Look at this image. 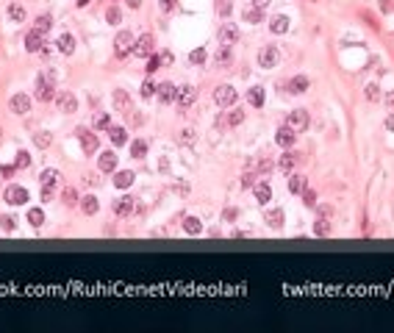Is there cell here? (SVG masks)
I'll use <instances>...</instances> for the list:
<instances>
[{
  "label": "cell",
  "mask_w": 394,
  "mask_h": 333,
  "mask_svg": "<svg viewBox=\"0 0 394 333\" xmlns=\"http://www.w3.org/2000/svg\"><path fill=\"white\" fill-rule=\"evenodd\" d=\"M197 100V89L192 84H183L178 86V92H175V103L178 106H192V103Z\"/></svg>",
  "instance_id": "12"
},
{
  "label": "cell",
  "mask_w": 394,
  "mask_h": 333,
  "mask_svg": "<svg viewBox=\"0 0 394 333\" xmlns=\"http://www.w3.org/2000/svg\"><path fill=\"white\" fill-rule=\"evenodd\" d=\"M239 42V28L233 25V22H222L219 25V44H225V47H231V44Z\"/></svg>",
  "instance_id": "9"
},
{
  "label": "cell",
  "mask_w": 394,
  "mask_h": 333,
  "mask_svg": "<svg viewBox=\"0 0 394 333\" xmlns=\"http://www.w3.org/2000/svg\"><path fill=\"white\" fill-rule=\"evenodd\" d=\"M25 50L28 53H44L47 50V44H44V36L36 34V31H31V34L25 36Z\"/></svg>",
  "instance_id": "15"
},
{
  "label": "cell",
  "mask_w": 394,
  "mask_h": 333,
  "mask_svg": "<svg viewBox=\"0 0 394 333\" xmlns=\"http://www.w3.org/2000/svg\"><path fill=\"white\" fill-rule=\"evenodd\" d=\"M286 125H289L294 133H300V131L308 128V111L306 109H297V111H291L289 114V120H286Z\"/></svg>",
  "instance_id": "7"
},
{
  "label": "cell",
  "mask_w": 394,
  "mask_h": 333,
  "mask_svg": "<svg viewBox=\"0 0 394 333\" xmlns=\"http://www.w3.org/2000/svg\"><path fill=\"white\" fill-rule=\"evenodd\" d=\"M125 3H128L131 9H139V6H142V0H125Z\"/></svg>",
  "instance_id": "62"
},
{
  "label": "cell",
  "mask_w": 394,
  "mask_h": 333,
  "mask_svg": "<svg viewBox=\"0 0 394 333\" xmlns=\"http://www.w3.org/2000/svg\"><path fill=\"white\" fill-rule=\"evenodd\" d=\"M294 164H297V153H283L281 161H278V170H281V172H291V170H294Z\"/></svg>",
  "instance_id": "29"
},
{
  "label": "cell",
  "mask_w": 394,
  "mask_h": 333,
  "mask_svg": "<svg viewBox=\"0 0 394 333\" xmlns=\"http://www.w3.org/2000/svg\"><path fill=\"white\" fill-rule=\"evenodd\" d=\"M61 178V172L59 170H53V167H47V170L39 172V186H56Z\"/></svg>",
  "instance_id": "21"
},
{
  "label": "cell",
  "mask_w": 394,
  "mask_h": 333,
  "mask_svg": "<svg viewBox=\"0 0 394 333\" xmlns=\"http://www.w3.org/2000/svg\"><path fill=\"white\" fill-rule=\"evenodd\" d=\"M14 170H17V167H0V175H3V178H11Z\"/></svg>",
  "instance_id": "56"
},
{
  "label": "cell",
  "mask_w": 394,
  "mask_h": 333,
  "mask_svg": "<svg viewBox=\"0 0 394 333\" xmlns=\"http://www.w3.org/2000/svg\"><path fill=\"white\" fill-rule=\"evenodd\" d=\"M244 20L253 22V25H258V22H264V11L256 9V6H250V9H244Z\"/></svg>",
  "instance_id": "33"
},
{
  "label": "cell",
  "mask_w": 394,
  "mask_h": 333,
  "mask_svg": "<svg viewBox=\"0 0 394 333\" xmlns=\"http://www.w3.org/2000/svg\"><path fill=\"white\" fill-rule=\"evenodd\" d=\"M175 92H178V89L167 81V84H158V92H155V94H158V100H161V103H172V100H175Z\"/></svg>",
  "instance_id": "25"
},
{
  "label": "cell",
  "mask_w": 394,
  "mask_h": 333,
  "mask_svg": "<svg viewBox=\"0 0 394 333\" xmlns=\"http://www.w3.org/2000/svg\"><path fill=\"white\" fill-rule=\"evenodd\" d=\"M50 28H53V17H50V14H39V17L34 20V31H36V34L47 36V34H50Z\"/></svg>",
  "instance_id": "23"
},
{
  "label": "cell",
  "mask_w": 394,
  "mask_h": 333,
  "mask_svg": "<svg viewBox=\"0 0 394 333\" xmlns=\"http://www.w3.org/2000/svg\"><path fill=\"white\" fill-rule=\"evenodd\" d=\"M133 42H136V39H133L131 31H120V34L114 36V53H117L120 59H125V56L133 50Z\"/></svg>",
  "instance_id": "2"
},
{
  "label": "cell",
  "mask_w": 394,
  "mask_h": 333,
  "mask_svg": "<svg viewBox=\"0 0 394 333\" xmlns=\"http://www.w3.org/2000/svg\"><path fill=\"white\" fill-rule=\"evenodd\" d=\"M9 17H11V22H22V20H25V9H22L20 3H11V6H9Z\"/></svg>",
  "instance_id": "39"
},
{
  "label": "cell",
  "mask_w": 394,
  "mask_h": 333,
  "mask_svg": "<svg viewBox=\"0 0 394 333\" xmlns=\"http://www.w3.org/2000/svg\"><path fill=\"white\" fill-rule=\"evenodd\" d=\"M0 228H3L6 233H11L14 228H17V220H14L11 214H3V217H0Z\"/></svg>",
  "instance_id": "44"
},
{
  "label": "cell",
  "mask_w": 394,
  "mask_h": 333,
  "mask_svg": "<svg viewBox=\"0 0 394 333\" xmlns=\"http://www.w3.org/2000/svg\"><path fill=\"white\" fill-rule=\"evenodd\" d=\"M214 61L219 64V67H228L231 64V47H225V44H219L214 53Z\"/></svg>",
  "instance_id": "30"
},
{
  "label": "cell",
  "mask_w": 394,
  "mask_h": 333,
  "mask_svg": "<svg viewBox=\"0 0 394 333\" xmlns=\"http://www.w3.org/2000/svg\"><path fill=\"white\" fill-rule=\"evenodd\" d=\"M34 97L39 103H47V100H53L56 97V92H53V84L50 81H44V78H39L36 81V92H34Z\"/></svg>",
  "instance_id": "13"
},
{
  "label": "cell",
  "mask_w": 394,
  "mask_h": 333,
  "mask_svg": "<svg viewBox=\"0 0 394 333\" xmlns=\"http://www.w3.org/2000/svg\"><path fill=\"white\" fill-rule=\"evenodd\" d=\"M153 44H155V36L153 34H142L133 42V56H139V59H147V56H153Z\"/></svg>",
  "instance_id": "4"
},
{
  "label": "cell",
  "mask_w": 394,
  "mask_h": 333,
  "mask_svg": "<svg viewBox=\"0 0 394 333\" xmlns=\"http://www.w3.org/2000/svg\"><path fill=\"white\" fill-rule=\"evenodd\" d=\"M155 92H158V86H155L153 81H150V78H147L145 84H142V97H145V100H150V97H153Z\"/></svg>",
  "instance_id": "47"
},
{
  "label": "cell",
  "mask_w": 394,
  "mask_h": 333,
  "mask_svg": "<svg viewBox=\"0 0 394 333\" xmlns=\"http://www.w3.org/2000/svg\"><path fill=\"white\" fill-rule=\"evenodd\" d=\"M56 106H59L64 114H75L78 111V97L72 92H59L56 94Z\"/></svg>",
  "instance_id": "11"
},
{
  "label": "cell",
  "mask_w": 394,
  "mask_h": 333,
  "mask_svg": "<svg viewBox=\"0 0 394 333\" xmlns=\"http://www.w3.org/2000/svg\"><path fill=\"white\" fill-rule=\"evenodd\" d=\"M14 167H17V170L31 167V155H28V150H17V155H14Z\"/></svg>",
  "instance_id": "40"
},
{
  "label": "cell",
  "mask_w": 394,
  "mask_h": 333,
  "mask_svg": "<svg viewBox=\"0 0 394 333\" xmlns=\"http://www.w3.org/2000/svg\"><path fill=\"white\" fill-rule=\"evenodd\" d=\"M236 97H239V94H236V89H233L231 84H222V86H217V89H214V103L219 106V109H225V106H233V103H236Z\"/></svg>",
  "instance_id": "3"
},
{
  "label": "cell",
  "mask_w": 394,
  "mask_h": 333,
  "mask_svg": "<svg viewBox=\"0 0 394 333\" xmlns=\"http://www.w3.org/2000/svg\"><path fill=\"white\" fill-rule=\"evenodd\" d=\"M264 222H269V228H281V225H283V211H281V208H272V211H266Z\"/></svg>",
  "instance_id": "31"
},
{
  "label": "cell",
  "mask_w": 394,
  "mask_h": 333,
  "mask_svg": "<svg viewBox=\"0 0 394 333\" xmlns=\"http://www.w3.org/2000/svg\"><path fill=\"white\" fill-rule=\"evenodd\" d=\"M158 67H161V56H155V53H153V56H147V67H145L147 75H153Z\"/></svg>",
  "instance_id": "46"
},
{
  "label": "cell",
  "mask_w": 394,
  "mask_h": 333,
  "mask_svg": "<svg viewBox=\"0 0 394 333\" xmlns=\"http://www.w3.org/2000/svg\"><path fill=\"white\" fill-rule=\"evenodd\" d=\"M247 100H250V106L261 109V106H264V89H250V92H247Z\"/></svg>",
  "instance_id": "38"
},
{
  "label": "cell",
  "mask_w": 394,
  "mask_h": 333,
  "mask_svg": "<svg viewBox=\"0 0 394 333\" xmlns=\"http://www.w3.org/2000/svg\"><path fill=\"white\" fill-rule=\"evenodd\" d=\"M256 178L258 175H253V172H244L239 178V183H241V189H250V186H256Z\"/></svg>",
  "instance_id": "50"
},
{
  "label": "cell",
  "mask_w": 394,
  "mask_h": 333,
  "mask_svg": "<svg viewBox=\"0 0 394 333\" xmlns=\"http://www.w3.org/2000/svg\"><path fill=\"white\" fill-rule=\"evenodd\" d=\"M111 208H114V214H117V217H131V214H133V208H136V203H133V197H117Z\"/></svg>",
  "instance_id": "14"
},
{
  "label": "cell",
  "mask_w": 394,
  "mask_h": 333,
  "mask_svg": "<svg viewBox=\"0 0 394 333\" xmlns=\"http://www.w3.org/2000/svg\"><path fill=\"white\" fill-rule=\"evenodd\" d=\"M133 180H136V175H133L131 170H120L117 175H114V186H117V189H128Z\"/></svg>",
  "instance_id": "24"
},
{
  "label": "cell",
  "mask_w": 394,
  "mask_h": 333,
  "mask_svg": "<svg viewBox=\"0 0 394 333\" xmlns=\"http://www.w3.org/2000/svg\"><path fill=\"white\" fill-rule=\"evenodd\" d=\"M241 122H244V111H231V114H228V125H231V128H236Z\"/></svg>",
  "instance_id": "49"
},
{
  "label": "cell",
  "mask_w": 394,
  "mask_h": 333,
  "mask_svg": "<svg viewBox=\"0 0 394 333\" xmlns=\"http://www.w3.org/2000/svg\"><path fill=\"white\" fill-rule=\"evenodd\" d=\"M61 200H64V205H75L78 203L75 189H72V186H64V189H61Z\"/></svg>",
  "instance_id": "43"
},
{
  "label": "cell",
  "mask_w": 394,
  "mask_h": 333,
  "mask_svg": "<svg viewBox=\"0 0 394 333\" xmlns=\"http://www.w3.org/2000/svg\"><path fill=\"white\" fill-rule=\"evenodd\" d=\"M300 195H303V203L308 205V208H314V205H317V192H314V189L306 186V189L300 192Z\"/></svg>",
  "instance_id": "45"
},
{
  "label": "cell",
  "mask_w": 394,
  "mask_h": 333,
  "mask_svg": "<svg viewBox=\"0 0 394 333\" xmlns=\"http://www.w3.org/2000/svg\"><path fill=\"white\" fill-rule=\"evenodd\" d=\"M294 139H297V133H294L289 125H281V128H278V133H275V142H278V147H283V150L294 145Z\"/></svg>",
  "instance_id": "16"
},
{
  "label": "cell",
  "mask_w": 394,
  "mask_h": 333,
  "mask_svg": "<svg viewBox=\"0 0 394 333\" xmlns=\"http://www.w3.org/2000/svg\"><path fill=\"white\" fill-rule=\"evenodd\" d=\"M106 20H109V25H117V22H120V20H122L120 9H114V6H111V9L106 11Z\"/></svg>",
  "instance_id": "51"
},
{
  "label": "cell",
  "mask_w": 394,
  "mask_h": 333,
  "mask_svg": "<svg viewBox=\"0 0 394 333\" xmlns=\"http://www.w3.org/2000/svg\"><path fill=\"white\" fill-rule=\"evenodd\" d=\"M206 50H203V47H197V50H192L189 53V61H192V64H206Z\"/></svg>",
  "instance_id": "48"
},
{
  "label": "cell",
  "mask_w": 394,
  "mask_h": 333,
  "mask_svg": "<svg viewBox=\"0 0 394 333\" xmlns=\"http://www.w3.org/2000/svg\"><path fill=\"white\" fill-rule=\"evenodd\" d=\"M217 11H219V14H231V3H228V0L217 3Z\"/></svg>",
  "instance_id": "55"
},
{
  "label": "cell",
  "mask_w": 394,
  "mask_h": 333,
  "mask_svg": "<svg viewBox=\"0 0 394 333\" xmlns=\"http://www.w3.org/2000/svg\"><path fill=\"white\" fill-rule=\"evenodd\" d=\"M253 189H256V200L261 205H266L269 200H272V189H269V183H256Z\"/></svg>",
  "instance_id": "27"
},
{
  "label": "cell",
  "mask_w": 394,
  "mask_h": 333,
  "mask_svg": "<svg viewBox=\"0 0 394 333\" xmlns=\"http://www.w3.org/2000/svg\"><path fill=\"white\" fill-rule=\"evenodd\" d=\"M319 217H333V208L330 205H319Z\"/></svg>",
  "instance_id": "57"
},
{
  "label": "cell",
  "mask_w": 394,
  "mask_h": 333,
  "mask_svg": "<svg viewBox=\"0 0 394 333\" xmlns=\"http://www.w3.org/2000/svg\"><path fill=\"white\" fill-rule=\"evenodd\" d=\"M308 86H311V81H308L306 75H294L289 84H286V89H289L291 94H303L306 89H308Z\"/></svg>",
  "instance_id": "19"
},
{
  "label": "cell",
  "mask_w": 394,
  "mask_h": 333,
  "mask_svg": "<svg viewBox=\"0 0 394 333\" xmlns=\"http://www.w3.org/2000/svg\"><path fill=\"white\" fill-rule=\"evenodd\" d=\"M9 111H11V114H17V117L28 114V111H31V97L22 94V92L11 94V97H9Z\"/></svg>",
  "instance_id": "6"
},
{
  "label": "cell",
  "mask_w": 394,
  "mask_h": 333,
  "mask_svg": "<svg viewBox=\"0 0 394 333\" xmlns=\"http://www.w3.org/2000/svg\"><path fill=\"white\" fill-rule=\"evenodd\" d=\"M225 220H236V208H228V211H225Z\"/></svg>",
  "instance_id": "61"
},
{
  "label": "cell",
  "mask_w": 394,
  "mask_h": 333,
  "mask_svg": "<svg viewBox=\"0 0 394 333\" xmlns=\"http://www.w3.org/2000/svg\"><path fill=\"white\" fill-rule=\"evenodd\" d=\"M269 3H272V0H253V6H256V9H261V11H264Z\"/></svg>",
  "instance_id": "59"
},
{
  "label": "cell",
  "mask_w": 394,
  "mask_h": 333,
  "mask_svg": "<svg viewBox=\"0 0 394 333\" xmlns=\"http://www.w3.org/2000/svg\"><path fill=\"white\" fill-rule=\"evenodd\" d=\"M303 189H306V178H303V175H291L289 178V192L291 195H300Z\"/></svg>",
  "instance_id": "35"
},
{
  "label": "cell",
  "mask_w": 394,
  "mask_h": 333,
  "mask_svg": "<svg viewBox=\"0 0 394 333\" xmlns=\"http://www.w3.org/2000/svg\"><path fill=\"white\" fill-rule=\"evenodd\" d=\"M50 133H47V131H39V133H34V145L36 147H42V150H47V147H50Z\"/></svg>",
  "instance_id": "42"
},
{
  "label": "cell",
  "mask_w": 394,
  "mask_h": 333,
  "mask_svg": "<svg viewBox=\"0 0 394 333\" xmlns=\"http://www.w3.org/2000/svg\"><path fill=\"white\" fill-rule=\"evenodd\" d=\"M386 128L394 133V114H389V117H386Z\"/></svg>",
  "instance_id": "60"
},
{
  "label": "cell",
  "mask_w": 394,
  "mask_h": 333,
  "mask_svg": "<svg viewBox=\"0 0 394 333\" xmlns=\"http://www.w3.org/2000/svg\"><path fill=\"white\" fill-rule=\"evenodd\" d=\"M94 128L109 131V128H111V114H106V111H97V114H94Z\"/></svg>",
  "instance_id": "32"
},
{
  "label": "cell",
  "mask_w": 394,
  "mask_h": 333,
  "mask_svg": "<svg viewBox=\"0 0 394 333\" xmlns=\"http://www.w3.org/2000/svg\"><path fill=\"white\" fill-rule=\"evenodd\" d=\"M131 155H133V158H145V155H147V142H145V139L131 142Z\"/></svg>",
  "instance_id": "34"
},
{
  "label": "cell",
  "mask_w": 394,
  "mask_h": 333,
  "mask_svg": "<svg viewBox=\"0 0 394 333\" xmlns=\"http://www.w3.org/2000/svg\"><path fill=\"white\" fill-rule=\"evenodd\" d=\"M84 183H89V186H97V183H100V175H97V172H86V175H84Z\"/></svg>",
  "instance_id": "53"
},
{
  "label": "cell",
  "mask_w": 394,
  "mask_h": 333,
  "mask_svg": "<svg viewBox=\"0 0 394 333\" xmlns=\"http://www.w3.org/2000/svg\"><path fill=\"white\" fill-rule=\"evenodd\" d=\"M278 61H281V53H278L275 44H264V47L258 50V67L272 69V67H278Z\"/></svg>",
  "instance_id": "1"
},
{
  "label": "cell",
  "mask_w": 394,
  "mask_h": 333,
  "mask_svg": "<svg viewBox=\"0 0 394 333\" xmlns=\"http://www.w3.org/2000/svg\"><path fill=\"white\" fill-rule=\"evenodd\" d=\"M158 56H161V64H164V67H170V64H172V53L170 50H161Z\"/></svg>",
  "instance_id": "54"
},
{
  "label": "cell",
  "mask_w": 394,
  "mask_h": 333,
  "mask_svg": "<svg viewBox=\"0 0 394 333\" xmlns=\"http://www.w3.org/2000/svg\"><path fill=\"white\" fill-rule=\"evenodd\" d=\"M28 222H31L34 228H42L44 225V211L42 208H31V211H28Z\"/></svg>",
  "instance_id": "36"
},
{
  "label": "cell",
  "mask_w": 394,
  "mask_h": 333,
  "mask_svg": "<svg viewBox=\"0 0 394 333\" xmlns=\"http://www.w3.org/2000/svg\"><path fill=\"white\" fill-rule=\"evenodd\" d=\"M289 17H286V14H275L272 20H269V31H272V34H286V31H289Z\"/></svg>",
  "instance_id": "20"
},
{
  "label": "cell",
  "mask_w": 394,
  "mask_h": 333,
  "mask_svg": "<svg viewBox=\"0 0 394 333\" xmlns=\"http://www.w3.org/2000/svg\"><path fill=\"white\" fill-rule=\"evenodd\" d=\"M314 233H317V236H328V233H330V222H328V217H319V220L314 222Z\"/></svg>",
  "instance_id": "41"
},
{
  "label": "cell",
  "mask_w": 394,
  "mask_h": 333,
  "mask_svg": "<svg viewBox=\"0 0 394 333\" xmlns=\"http://www.w3.org/2000/svg\"><path fill=\"white\" fill-rule=\"evenodd\" d=\"M3 200L9 205H25L28 203V189L22 186H9L6 192H3Z\"/></svg>",
  "instance_id": "8"
},
{
  "label": "cell",
  "mask_w": 394,
  "mask_h": 333,
  "mask_svg": "<svg viewBox=\"0 0 394 333\" xmlns=\"http://www.w3.org/2000/svg\"><path fill=\"white\" fill-rule=\"evenodd\" d=\"M75 133H78V139H81V147H84V153H86V155L97 153V147H100V142H97V136H94V133H89L86 128H78Z\"/></svg>",
  "instance_id": "10"
},
{
  "label": "cell",
  "mask_w": 394,
  "mask_h": 333,
  "mask_svg": "<svg viewBox=\"0 0 394 333\" xmlns=\"http://www.w3.org/2000/svg\"><path fill=\"white\" fill-rule=\"evenodd\" d=\"M81 211H84L86 217H94V214L100 211V203H97V197H94V195L81 197Z\"/></svg>",
  "instance_id": "22"
},
{
  "label": "cell",
  "mask_w": 394,
  "mask_h": 333,
  "mask_svg": "<svg viewBox=\"0 0 394 333\" xmlns=\"http://www.w3.org/2000/svg\"><path fill=\"white\" fill-rule=\"evenodd\" d=\"M111 106H114V111H120L125 117L133 111V100H131V94L125 92V89H117V92L111 94Z\"/></svg>",
  "instance_id": "5"
},
{
  "label": "cell",
  "mask_w": 394,
  "mask_h": 333,
  "mask_svg": "<svg viewBox=\"0 0 394 333\" xmlns=\"http://www.w3.org/2000/svg\"><path fill=\"white\" fill-rule=\"evenodd\" d=\"M183 231H186L189 236H200V233H203V222L197 220V217H186V220H183Z\"/></svg>",
  "instance_id": "26"
},
{
  "label": "cell",
  "mask_w": 394,
  "mask_h": 333,
  "mask_svg": "<svg viewBox=\"0 0 394 333\" xmlns=\"http://www.w3.org/2000/svg\"><path fill=\"white\" fill-rule=\"evenodd\" d=\"M175 9V0H161V11H172Z\"/></svg>",
  "instance_id": "58"
},
{
  "label": "cell",
  "mask_w": 394,
  "mask_h": 333,
  "mask_svg": "<svg viewBox=\"0 0 394 333\" xmlns=\"http://www.w3.org/2000/svg\"><path fill=\"white\" fill-rule=\"evenodd\" d=\"M97 167H100V172H114V170H117V153H111V150L100 153V158H97Z\"/></svg>",
  "instance_id": "18"
},
{
  "label": "cell",
  "mask_w": 394,
  "mask_h": 333,
  "mask_svg": "<svg viewBox=\"0 0 394 333\" xmlns=\"http://www.w3.org/2000/svg\"><path fill=\"white\" fill-rule=\"evenodd\" d=\"M89 3H92V0H78V6H89Z\"/></svg>",
  "instance_id": "64"
},
{
  "label": "cell",
  "mask_w": 394,
  "mask_h": 333,
  "mask_svg": "<svg viewBox=\"0 0 394 333\" xmlns=\"http://www.w3.org/2000/svg\"><path fill=\"white\" fill-rule=\"evenodd\" d=\"M109 136H111L114 145H125V142H128V131L122 128V125H111V128H109Z\"/></svg>",
  "instance_id": "28"
},
{
  "label": "cell",
  "mask_w": 394,
  "mask_h": 333,
  "mask_svg": "<svg viewBox=\"0 0 394 333\" xmlns=\"http://www.w3.org/2000/svg\"><path fill=\"white\" fill-rule=\"evenodd\" d=\"M364 97H367L369 103H377V100H380V86H377V84H367V86H364Z\"/></svg>",
  "instance_id": "37"
},
{
  "label": "cell",
  "mask_w": 394,
  "mask_h": 333,
  "mask_svg": "<svg viewBox=\"0 0 394 333\" xmlns=\"http://www.w3.org/2000/svg\"><path fill=\"white\" fill-rule=\"evenodd\" d=\"M272 170H275V164H272V161H269V158L264 155V158L258 161V172H261V175H266V172H272Z\"/></svg>",
  "instance_id": "52"
},
{
  "label": "cell",
  "mask_w": 394,
  "mask_h": 333,
  "mask_svg": "<svg viewBox=\"0 0 394 333\" xmlns=\"http://www.w3.org/2000/svg\"><path fill=\"white\" fill-rule=\"evenodd\" d=\"M386 103H389V106H394V92L389 94V97H386Z\"/></svg>",
  "instance_id": "63"
},
{
  "label": "cell",
  "mask_w": 394,
  "mask_h": 333,
  "mask_svg": "<svg viewBox=\"0 0 394 333\" xmlns=\"http://www.w3.org/2000/svg\"><path fill=\"white\" fill-rule=\"evenodd\" d=\"M56 50L64 53V56H72V53H75V39H72V34H61L59 39H56Z\"/></svg>",
  "instance_id": "17"
}]
</instances>
